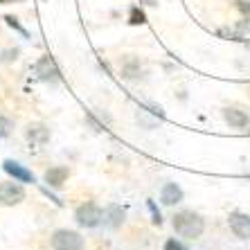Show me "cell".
Wrapping results in <instances>:
<instances>
[{"label": "cell", "mask_w": 250, "mask_h": 250, "mask_svg": "<svg viewBox=\"0 0 250 250\" xmlns=\"http://www.w3.org/2000/svg\"><path fill=\"white\" fill-rule=\"evenodd\" d=\"M27 198V192H25L23 183L18 181H7L0 183V205L5 208H14V205H21Z\"/></svg>", "instance_id": "277c9868"}, {"label": "cell", "mask_w": 250, "mask_h": 250, "mask_svg": "<svg viewBox=\"0 0 250 250\" xmlns=\"http://www.w3.org/2000/svg\"><path fill=\"white\" fill-rule=\"evenodd\" d=\"M228 226L237 239H250V214L246 212H230L228 214Z\"/></svg>", "instance_id": "52a82bcc"}, {"label": "cell", "mask_w": 250, "mask_h": 250, "mask_svg": "<svg viewBox=\"0 0 250 250\" xmlns=\"http://www.w3.org/2000/svg\"><path fill=\"white\" fill-rule=\"evenodd\" d=\"M34 72H36V77L45 83H59L61 82V70H59L54 57H50V54H43V57L36 61Z\"/></svg>", "instance_id": "5b68a950"}, {"label": "cell", "mask_w": 250, "mask_h": 250, "mask_svg": "<svg viewBox=\"0 0 250 250\" xmlns=\"http://www.w3.org/2000/svg\"><path fill=\"white\" fill-rule=\"evenodd\" d=\"M2 5H9V2H16V0H0Z\"/></svg>", "instance_id": "44dd1931"}, {"label": "cell", "mask_w": 250, "mask_h": 250, "mask_svg": "<svg viewBox=\"0 0 250 250\" xmlns=\"http://www.w3.org/2000/svg\"><path fill=\"white\" fill-rule=\"evenodd\" d=\"M223 120L230 124V128H239V131H244V128L250 126V115L237 106H228L223 108Z\"/></svg>", "instance_id": "7c38bea8"}, {"label": "cell", "mask_w": 250, "mask_h": 250, "mask_svg": "<svg viewBox=\"0 0 250 250\" xmlns=\"http://www.w3.org/2000/svg\"><path fill=\"white\" fill-rule=\"evenodd\" d=\"M163 250H189V248L183 244L181 239L171 237V239H167V241H165V248H163Z\"/></svg>", "instance_id": "ac0fdd59"}, {"label": "cell", "mask_w": 250, "mask_h": 250, "mask_svg": "<svg viewBox=\"0 0 250 250\" xmlns=\"http://www.w3.org/2000/svg\"><path fill=\"white\" fill-rule=\"evenodd\" d=\"M50 244L54 250H83L86 241L77 230H68V228H59L50 237Z\"/></svg>", "instance_id": "7a4b0ae2"}, {"label": "cell", "mask_w": 250, "mask_h": 250, "mask_svg": "<svg viewBox=\"0 0 250 250\" xmlns=\"http://www.w3.org/2000/svg\"><path fill=\"white\" fill-rule=\"evenodd\" d=\"M146 208L151 209V221H153V226H163V214H160V209L156 208V203H153L151 198L146 201Z\"/></svg>", "instance_id": "e0dca14e"}, {"label": "cell", "mask_w": 250, "mask_h": 250, "mask_svg": "<svg viewBox=\"0 0 250 250\" xmlns=\"http://www.w3.org/2000/svg\"><path fill=\"white\" fill-rule=\"evenodd\" d=\"M18 54H21V50H18V47L2 50V52H0V61H2V63H12V61H16V59H18Z\"/></svg>", "instance_id": "2e32d148"}, {"label": "cell", "mask_w": 250, "mask_h": 250, "mask_svg": "<svg viewBox=\"0 0 250 250\" xmlns=\"http://www.w3.org/2000/svg\"><path fill=\"white\" fill-rule=\"evenodd\" d=\"M128 23L131 25H145L146 23V16L140 7H131V14H128Z\"/></svg>", "instance_id": "5bb4252c"}, {"label": "cell", "mask_w": 250, "mask_h": 250, "mask_svg": "<svg viewBox=\"0 0 250 250\" xmlns=\"http://www.w3.org/2000/svg\"><path fill=\"white\" fill-rule=\"evenodd\" d=\"M102 219H104V209L99 208L97 203H93V201H86V203H82L79 208L75 209V221L77 226L82 228H97L102 226Z\"/></svg>", "instance_id": "3957f363"}, {"label": "cell", "mask_w": 250, "mask_h": 250, "mask_svg": "<svg viewBox=\"0 0 250 250\" xmlns=\"http://www.w3.org/2000/svg\"><path fill=\"white\" fill-rule=\"evenodd\" d=\"M5 21H7V25H9V27H14V29H16V32H21V34H23L25 36V39H27V29H25L23 27V25H21V23H18V18H14V16H5Z\"/></svg>", "instance_id": "d6986e66"}, {"label": "cell", "mask_w": 250, "mask_h": 250, "mask_svg": "<svg viewBox=\"0 0 250 250\" xmlns=\"http://www.w3.org/2000/svg\"><path fill=\"white\" fill-rule=\"evenodd\" d=\"M124 221H126V212H124L122 205L117 203H111L104 208V219H102V223H104V228H108V230H117V228H122Z\"/></svg>", "instance_id": "ba28073f"}, {"label": "cell", "mask_w": 250, "mask_h": 250, "mask_svg": "<svg viewBox=\"0 0 250 250\" xmlns=\"http://www.w3.org/2000/svg\"><path fill=\"white\" fill-rule=\"evenodd\" d=\"M14 131V122L7 115H0V138H9Z\"/></svg>", "instance_id": "9a60e30c"}, {"label": "cell", "mask_w": 250, "mask_h": 250, "mask_svg": "<svg viewBox=\"0 0 250 250\" xmlns=\"http://www.w3.org/2000/svg\"><path fill=\"white\" fill-rule=\"evenodd\" d=\"M2 169H5L7 174L12 176L14 181H18V183H34L36 181L34 174H32L25 165H21L18 160H12V158H7L5 163H2Z\"/></svg>", "instance_id": "8fae6325"}, {"label": "cell", "mask_w": 250, "mask_h": 250, "mask_svg": "<svg viewBox=\"0 0 250 250\" xmlns=\"http://www.w3.org/2000/svg\"><path fill=\"white\" fill-rule=\"evenodd\" d=\"M171 228L183 239H198L205 232V219L194 209H181L171 216Z\"/></svg>", "instance_id": "6da1fadb"}, {"label": "cell", "mask_w": 250, "mask_h": 250, "mask_svg": "<svg viewBox=\"0 0 250 250\" xmlns=\"http://www.w3.org/2000/svg\"><path fill=\"white\" fill-rule=\"evenodd\" d=\"M185 201V192L178 183H165L163 189H160V203L167 205V208H174V205L183 203Z\"/></svg>", "instance_id": "30bf717a"}, {"label": "cell", "mask_w": 250, "mask_h": 250, "mask_svg": "<svg viewBox=\"0 0 250 250\" xmlns=\"http://www.w3.org/2000/svg\"><path fill=\"white\" fill-rule=\"evenodd\" d=\"M120 77L124 82H138V79L145 77V63L138 57L128 54V57H124L120 61Z\"/></svg>", "instance_id": "8992f818"}, {"label": "cell", "mask_w": 250, "mask_h": 250, "mask_svg": "<svg viewBox=\"0 0 250 250\" xmlns=\"http://www.w3.org/2000/svg\"><path fill=\"white\" fill-rule=\"evenodd\" d=\"M68 178H70V169L65 167V165H54V167L45 169V174H43V183H45L47 187H52V189L63 187Z\"/></svg>", "instance_id": "9c48e42d"}, {"label": "cell", "mask_w": 250, "mask_h": 250, "mask_svg": "<svg viewBox=\"0 0 250 250\" xmlns=\"http://www.w3.org/2000/svg\"><path fill=\"white\" fill-rule=\"evenodd\" d=\"M237 9L250 21V0H237Z\"/></svg>", "instance_id": "ffe728a7"}, {"label": "cell", "mask_w": 250, "mask_h": 250, "mask_svg": "<svg viewBox=\"0 0 250 250\" xmlns=\"http://www.w3.org/2000/svg\"><path fill=\"white\" fill-rule=\"evenodd\" d=\"M50 126L47 124H43V122H32V124H27V128H25V138L32 142V145H47L50 142Z\"/></svg>", "instance_id": "4fadbf2b"}]
</instances>
